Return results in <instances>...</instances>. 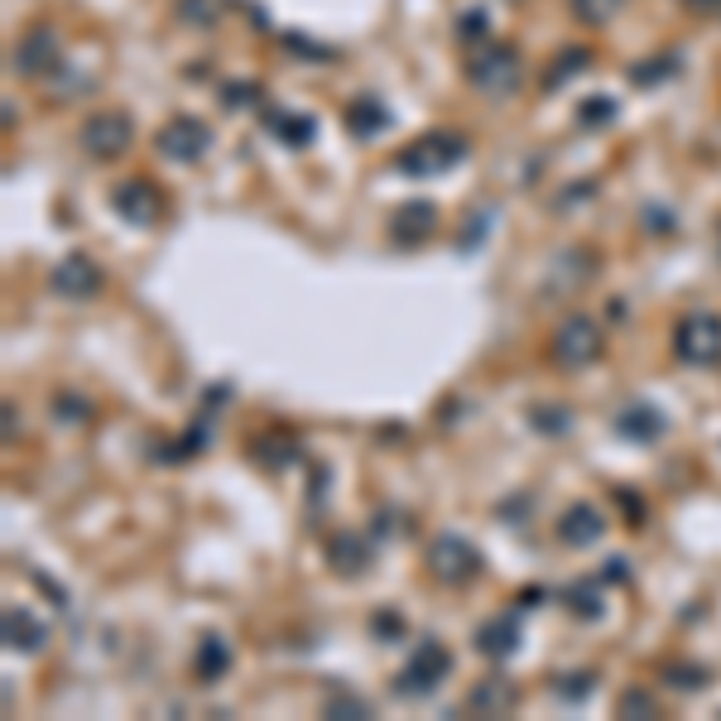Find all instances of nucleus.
I'll return each mask as SVG.
<instances>
[{
	"label": "nucleus",
	"instance_id": "f257e3e1",
	"mask_svg": "<svg viewBox=\"0 0 721 721\" xmlns=\"http://www.w3.org/2000/svg\"><path fill=\"white\" fill-rule=\"evenodd\" d=\"M462 160H467V140L457 135V130H428V135L404 144L395 168L404 178H438V174H448V168H457Z\"/></svg>",
	"mask_w": 721,
	"mask_h": 721
},
{
	"label": "nucleus",
	"instance_id": "f03ea898",
	"mask_svg": "<svg viewBox=\"0 0 721 721\" xmlns=\"http://www.w3.org/2000/svg\"><path fill=\"white\" fill-rule=\"evenodd\" d=\"M601 347H607V332H601V323L592 313H572V318H562L554 327V342H548V357L562 371H582V365H592L601 357Z\"/></svg>",
	"mask_w": 721,
	"mask_h": 721
},
{
	"label": "nucleus",
	"instance_id": "7ed1b4c3",
	"mask_svg": "<svg viewBox=\"0 0 721 721\" xmlns=\"http://www.w3.org/2000/svg\"><path fill=\"white\" fill-rule=\"evenodd\" d=\"M524 77V63H520V48L515 44H481L467 63V83L487 97H510Z\"/></svg>",
	"mask_w": 721,
	"mask_h": 721
},
{
	"label": "nucleus",
	"instance_id": "20e7f679",
	"mask_svg": "<svg viewBox=\"0 0 721 721\" xmlns=\"http://www.w3.org/2000/svg\"><path fill=\"white\" fill-rule=\"evenodd\" d=\"M674 357L684 365H721V318L717 313H688L674 327Z\"/></svg>",
	"mask_w": 721,
	"mask_h": 721
},
{
	"label": "nucleus",
	"instance_id": "39448f33",
	"mask_svg": "<svg viewBox=\"0 0 721 721\" xmlns=\"http://www.w3.org/2000/svg\"><path fill=\"white\" fill-rule=\"evenodd\" d=\"M448 668H452V654L443 649V640H418L395 678V692H404V698H428V692L443 684Z\"/></svg>",
	"mask_w": 721,
	"mask_h": 721
},
{
	"label": "nucleus",
	"instance_id": "423d86ee",
	"mask_svg": "<svg viewBox=\"0 0 721 721\" xmlns=\"http://www.w3.org/2000/svg\"><path fill=\"white\" fill-rule=\"evenodd\" d=\"M130 140H135V125H130L125 111H97V116H87V125H83V150L97 164L121 160L130 150Z\"/></svg>",
	"mask_w": 721,
	"mask_h": 721
},
{
	"label": "nucleus",
	"instance_id": "0eeeda50",
	"mask_svg": "<svg viewBox=\"0 0 721 721\" xmlns=\"http://www.w3.org/2000/svg\"><path fill=\"white\" fill-rule=\"evenodd\" d=\"M428 572L438 577L443 587H467L471 577L481 572V554L462 539V534H443V539L428 548Z\"/></svg>",
	"mask_w": 721,
	"mask_h": 721
},
{
	"label": "nucleus",
	"instance_id": "6e6552de",
	"mask_svg": "<svg viewBox=\"0 0 721 721\" xmlns=\"http://www.w3.org/2000/svg\"><path fill=\"white\" fill-rule=\"evenodd\" d=\"M58 58H63V39L54 24H30V30L20 34V44L10 48V68L20 77H39V73L58 68Z\"/></svg>",
	"mask_w": 721,
	"mask_h": 721
},
{
	"label": "nucleus",
	"instance_id": "1a4fd4ad",
	"mask_svg": "<svg viewBox=\"0 0 721 721\" xmlns=\"http://www.w3.org/2000/svg\"><path fill=\"white\" fill-rule=\"evenodd\" d=\"M48 284H54L58 298H73V304H83V298H97L101 284H107V274H101V265L83 251H68L54 265V274H48Z\"/></svg>",
	"mask_w": 721,
	"mask_h": 721
},
{
	"label": "nucleus",
	"instance_id": "9d476101",
	"mask_svg": "<svg viewBox=\"0 0 721 721\" xmlns=\"http://www.w3.org/2000/svg\"><path fill=\"white\" fill-rule=\"evenodd\" d=\"M207 150H212V130H207L198 116H174V121L160 130V154L168 164H198Z\"/></svg>",
	"mask_w": 721,
	"mask_h": 721
},
{
	"label": "nucleus",
	"instance_id": "9b49d317",
	"mask_svg": "<svg viewBox=\"0 0 721 721\" xmlns=\"http://www.w3.org/2000/svg\"><path fill=\"white\" fill-rule=\"evenodd\" d=\"M111 207L130 227H154V221L164 217V193H160V183H150V178H130L111 193Z\"/></svg>",
	"mask_w": 721,
	"mask_h": 721
},
{
	"label": "nucleus",
	"instance_id": "f8f14e48",
	"mask_svg": "<svg viewBox=\"0 0 721 721\" xmlns=\"http://www.w3.org/2000/svg\"><path fill=\"white\" fill-rule=\"evenodd\" d=\"M601 534H607V515H601L592 501H572L558 515V544H568V548H592Z\"/></svg>",
	"mask_w": 721,
	"mask_h": 721
},
{
	"label": "nucleus",
	"instance_id": "ddd939ff",
	"mask_svg": "<svg viewBox=\"0 0 721 721\" xmlns=\"http://www.w3.org/2000/svg\"><path fill=\"white\" fill-rule=\"evenodd\" d=\"M515 702H520V688L501 674L481 678V684L467 692V712H477V717H510L515 712Z\"/></svg>",
	"mask_w": 721,
	"mask_h": 721
},
{
	"label": "nucleus",
	"instance_id": "4468645a",
	"mask_svg": "<svg viewBox=\"0 0 721 721\" xmlns=\"http://www.w3.org/2000/svg\"><path fill=\"white\" fill-rule=\"evenodd\" d=\"M433 231H438V207L433 203H409L390 221V236H395L400 245H424Z\"/></svg>",
	"mask_w": 721,
	"mask_h": 721
},
{
	"label": "nucleus",
	"instance_id": "2eb2a0df",
	"mask_svg": "<svg viewBox=\"0 0 721 721\" xmlns=\"http://www.w3.org/2000/svg\"><path fill=\"white\" fill-rule=\"evenodd\" d=\"M327 558H332V568L342 572V577H357L371 568V544H365V534H332L327 539Z\"/></svg>",
	"mask_w": 721,
	"mask_h": 721
},
{
	"label": "nucleus",
	"instance_id": "dca6fc26",
	"mask_svg": "<svg viewBox=\"0 0 721 721\" xmlns=\"http://www.w3.org/2000/svg\"><path fill=\"white\" fill-rule=\"evenodd\" d=\"M477 649L487 654V659H510V654L520 649V621L515 615H495V621H487L477 631Z\"/></svg>",
	"mask_w": 721,
	"mask_h": 721
},
{
	"label": "nucleus",
	"instance_id": "f3484780",
	"mask_svg": "<svg viewBox=\"0 0 721 721\" xmlns=\"http://www.w3.org/2000/svg\"><path fill=\"white\" fill-rule=\"evenodd\" d=\"M0 625H6V645L20 649V654H39L44 649V640H48V631L24 607H6V621Z\"/></svg>",
	"mask_w": 721,
	"mask_h": 721
},
{
	"label": "nucleus",
	"instance_id": "a211bd4d",
	"mask_svg": "<svg viewBox=\"0 0 721 721\" xmlns=\"http://www.w3.org/2000/svg\"><path fill=\"white\" fill-rule=\"evenodd\" d=\"M615 428H621L625 438H635V443H654L664 433V414L654 409V404H631V409L615 418Z\"/></svg>",
	"mask_w": 721,
	"mask_h": 721
},
{
	"label": "nucleus",
	"instance_id": "6ab92c4d",
	"mask_svg": "<svg viewBox=\"0 0 721 721\" xmlns=\"http://www.w3.org/2000/svg\"><path fill=\"white\" fill-rule=\"evenodd\" d=\"M385 125H390V111L380 107L375 97H361V101H351V107H347V130H351L357 140H371V135H380Z\"/></svg>",
	"mask_w": 721,
	"mask_h": 721
},
{
	"label": "nucleus",
	"instance_id": "aec40b11",
	"mask_svg": "<svg viewBox=\"0 0 721 721\" xmlns=\"http://www.w3.org/2000/svg\"><path fill=\"white\" fill-rule=\"evenodd\" d=\"M193 668H198L203 684H217V678L231 668V645H227L221 635H203V645H198V659H193Z\"/></svg>",
	"mask_w": 721,
	"mask_h": 721
},
{
	"label": "nucleus",
	"instance_id": "412c9836",
	"mask_svg": "<svg viewBox=\"0 0 721 721\" xmlns=\"http://www.w3.org/2000/svg\"><path fill=\"white\" fill-rule=\"evenodd\" d=\"M587 63H592V48H568L562 58H554V68L544 77V91H558L562 83H572L577 73H587Z\"/></svg>",
	"mask_w": 721,
	"mask_h": 721
},
{
	"label": "nucleus",
	"instance_id": "4be33fe9",
	"mask_svg": "<svg viewBox=\"0 0 721 721\" xmlns=\"http://www.w3.org/2000/svg\"><path fill=\"white\" fill-rule=\"evenodd\" d=\"M174 15H178V24H188V30H212L221 20V0H178Z\"/></svg>",
	"mask_w": 721,
	"mask_h": 721
},
{
	"label": "nucleus",
	"instance_id": "5701e85b",
	"mask_svg": "<svg viewBox=\"0 0 721 721\" xmlns=\"http://www.w3.org/2000/svg\"><path fill=\"white\" fill-rule=\"evenodd\" d=\"M323 717H337V721H357V717H371V702L357 698V692H347V688H337L332 698L323 702Z\"/></svg>",
	"mask_w": 721,
	"mask_h": 721
},
{
	"label": "nucleus",
	"instance_id": "b1692460",
	"mask_svg": "<svg viewBox=\"0 0 721 721\" xmlns=\"http://www.w3.org/2000/svg\"><path fill=\"white\" fill-rule=\"evenodd\" d=\"M568 6H572V15H577V20L592 24V30H597V24L615 20V10H621L625 0H568Z\"/></svg>",
	"mask_w": 721,
	"mask_h": 721
},
{
	"label": "nucleus",
	"instance_id": "393cba45",
	"mask_svg": "<svg viewBox=\"0 0 721 721\" xmlns=\"http://www.w3.org/2000/svg\"><path fill=\"white\" fill-rule=\"evenodd\" d=\"M615 712H621V717H635V712L640 717H659V702H654L645 688H625L621 702H615Z\"/></svg>",
	"mask_w": 721,
	"mask_h": 721
},
{
	"label": "nucleus",
	"instance_id": "a878e982",
	"mask_svg": "<svg viewBox=\"0 0 721 721\" xmlns=\"http://www.w3.org/2000/svg\"><path fill=\"white\" fill-rule=\"evenodd\" d=\"M568 607H572V615H601V587L597 582H577L568 592Z\"/></svg>",
	"mask_w": 721,
	"mask_h": 721
},
{
	"label": "nucleus",
	"instance_id": "bb28decb",
	"mask_svg": "<svg viewBox=\"0 0 721 721\" xmlns=\"http://www.w3.org/2000/svg\"><path fill=\"white\" fill-rule=\"evenodd\" d=\"M280 135H284V144H308L313 140V121L308 116H280Z\"/></svg>",
	"mask_w": 721,
	"mask_h": 721
},
{
	"label": "nucleus",
	"instance_id": "cd10ccee",
	"mask_svg": "<svg viewBox=\"0 0 721 721\" xmlns=\"http://www.w3.org/2000/svg\"><path fill=\"white\" fill-rule=\"evenodd\" d=\"M668 684H678L684 692L707 684V668H688V664H668Z\"/></svg>",
	"mask_w": 721,
	"mask_h": 721
},
{
	"label": "nucleus",
	"instance_id": "c85d7f7f",
	"mask_svg": "<svg viewBox=\"0 0 721 721\" xmlns=\"http://www.w3.org/2000/svg\"><path fill=\"white\" fill-rule=\"evenodd\" d=\"M668 73H678V58H654V68H631V83H659Z\"/></svg>",
	"mask_w": 721,
	"mask_h": 721
},
{
	"label": "nucleus",
	"instance_id": "c756f323",
	"mask_svg": "<svg viewBox=\"0 0 721 721\" xmlns=\"http://www.w3.org/2000/svg\"><path fill=\"white\" fill-rule=\"evenodd\" d=\"M554 409V404H539V409H534V424H539L544 433H568V414H562V404H558V414H548Z\"/></svg>",
	"mask_w": 721,
	"mask_h": 721
},
{
	"label": "nucleus",
	"instance_id": "7c9ffc66",
	"mask_svg": "<svg viewBox=\"0 0 721 721\" xmlns=\"http://www.w3.org/2000/svg\"><path fill=\"white\" fill-rule=\"evenodd\" d=\"M615 116V101L611 97H592V107H582V121L587 125H607Z\"/></svg>",
	"mask_w": 721,
	"mask_h": 721
},
{
	"label": "nucleus",
	"instance_id": "2f4dec72",
	"mask_svg": "<svg viewBox=\"0 0 721 721\" xmlns=\"http://www.w3.org/2000/svg\"><path fill=\"white\" fill-rule=\"evenodd\" d=\"M457 34H462V39H487V15H481V10H467V15H462V24H457Z\"/></svg>",
	"mask_w": 721,
	"mask_h": 721
},
{
	"label": "nucleus",
	"instance_id": "473e14b6",
	"mask_svg": "<svg viewBox=\"0 0 721 721\" xmlns=\"http://www.w3.org/2000/svg\"><path fill=\"white\" fill-rule=\"evenodd\" d=\"M587 688H592V674H572V684H562L558 692H562L568 702H577V698H587Z\"/></svg>",
	"mask_w": 721,
	"mask_h": 721
},
{
	"label": "nucleus",
	"instance_id": "72a5a7b5",
	"mask_svg": "<svg viewBox=\"0 0 721 721\" xmlns=\"http://www.w3.org/2000/svg\"><path fill=\"white\" fill-rule=\"evenodd\" d=\"M645 227H649V231H674L678 221H668L664 207H649V221H645Z\"/></svg>",
	"mask_w": 721,
	"mask_h": 721
},
{
	"label": "nucleus",
	"instance_id": "f704fd0d",
	"mask_svg": "<svg viewBox=\"0 0 721 721\" xmlns=\"http://www.w3.org/2000/svg\"><path fill=\"white\" fill-rule=\"evenodd\" d=\"M375 631L385 635V640H395V635H404V625L395 621V615H375Z\"/></svg>",
	"mask_w": 721,
	"mask_h": 721
},
{
	"label": "nucleus",
	"instance_id": "c9c22d12",
	"mask_svg": "<svg viewBox=\"0 0 721 721\" xmlns=\"http://www.w3.org/2000/svg\"><path fill=\"white\" fill-rule=\"evenodd\" d=\"M684 6L692 15H712V10H721V0H684Z\"/></svg>",
	"mask_w": 721,
	"mask_h": 721
},
{
	"label": "nucleus",
	"instance_id": "e433bc0d",
	"mask_svg": "<svg viewBox=\"0 0 721 721\" xmlns=\"http://www.w3.org/2000/svg\"><path fill=\"white\" fill-rule=\"evenodd\" d=\"M20 433V418H15V404H6V443H15Z\"/></svg>",
	"mask_w": 721,
	"mask_h": 721
}]
</instances>
